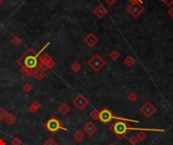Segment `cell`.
Returning a JSON list of instances; mask_svg holds the SVG:
<instances>
[{"label":"cell","instance_id":"1","mask_svg":"<svg viewBox=\"0 0 173 145\" xmlns=\"http://www.w3.org/2000/svg\"><path fill=\"white\" fill-rule=\"evenodd\" d=\"M49 45H50V42L46 43V45L39 53H37L34 48H28V50L17 60V63L19 65V66H24V68L28 69L31 72L36 71L40 66V56H41V54Z\"/></svg>","mask_w":173,"mask_h":145},{"label":"cell","instance_id":"2","mask_svg":"<svg viewBox=\"0 0 173 145\" xmlns=\"http://www.w3.org/2000/svg\"><path fill=\"white\" fill-rule=\"evenodd\" d=\"M45 128L50 133H52V134H57L59 132V130L67 131V128L63 126L61 121L57 117H55V116H51V118L48 119L47 122L45 124Z\"/></svg>","mask_w":173,"mask_h":145},{"label":"cell","instance_id":"3","mask_svg":"<svg viewBox=\"0 0 173 145\" xmlns=\"http://www.w3.org/2000/svg\"><path fill=\"white\" fill-rule=\"evenodd\" d=\"M132 129L133 128H131V127L126 122H123V121H117V122H114L111 126V131L114 132L120 139L125 137V136L128 134V132Z\"/></svg>","mask_w":173,"mask_h":145},{"label":"cell","instance_id":"4","mask_svg":"<svg viewBox=\"0 0 173 145\" xmlns=\"http://www.w3.org/2000/svg\"><path fill=\"white\" fill-rule=\"evenodd\" d=\"M87 65L93 69L95 72H99L105 66V60L102 59L99 54H95L93 57L87 62Z\"/></svg>","mask_w":173,"mask_h":145},{"label":"cell","instance_id":"5","mask_svg":"<svg viewBox=\"0 0 173 145\" xmlns=\"http://www.w3.org/2000/svg\"><path fill=\"white\" fill-rule=\"evenodd\" d=\"M127 11L131 14L133 17L138 18L141 14L144 12V6L142 1H138V2H133L127 7Z\"/></svg>","mask_w":173,"mask_h":145},{"label":"cell","instance_id":"6","mask_svg":"<svg viewBox=\"0 0 173 145\" xmlns=\"http://www.w3.org/2000/svg\"><path fill=\"white\" fill-rule=\"evenodd\" d=\"M72 104L74 105V107L78 110H84L86 107L88 106L89 104V100L85 96H83L81 94L76 95L74 97V99L72 100Z\"/></svg>","mask_w":173,"mask_h":145},{"label":"cell","instance_id":"7","mask_svg":"<svg viewBox=\"0 0 173 145\" xmlns=\"http://www.w3.org/2000/svg\"><path fill=\"white\" fill-rule=\"evenodd\" d=\"M140 112L142 113L144 117L146 118H150L154 115V113L156 112V107L153 105L152 103L150 102H146L144 105L140 108Z\"/></svg>","mask_w":173,"mask_h":145},{"label":"cell","instance_id":"8","mask_svg":"<svg viewBox=\"0 0 173 145\" xmlns=\"http://www.w3.org/2000/svg\"><path fill=\"white\" fill-rule=\"evenodd\" d=\"M114 114L108 108H103L101 111H99V118L98 120L103 124H107L114 119Z\"/></svg>","mask_w":173,"mask_h":145},{"label":"cell","instance_id":"9","mask_svg":"<svg viewBox=\"0 0 173 145\" xmlns=\"http://www.w3.org/2000/svg\"><path fill=\"white\" fill-rule=\"evenodd\" d=\"M83 132L85 133V135H88V136H92L93 134H95V133L97 132V127L94 125L92 122H87V123H85V125L83 126Z\"/></svg>","mask_w":173,"mask_h":145},{"label":"cell","instance_id":"10","mask_svg":"<svg viewBox=\"0 0 173 145\" xmlns=\"http://www.w3.org/2000/svg\"><path fill=\"white\" fill-rule=\"evenodd\" d=\"M84 42L89 46V48H93V46L96 45L97 42H98V37L95 35L94 33L90 32L84 37Z\"/></svg>","mask_w":173,"mask_h":145},{"label":"cell","instance_id":"11","mask_svg":"<svg viewBox=\"0 0 173 145\" xmlns=\"http://www.w3.org/2000/svg\"><path fill=\"white\" fill-rule=\"evenodd\" d=\"M93 13L97 17H98V18H102L103 16L106 15V13H107V10H106V8L103 6L102 4H98L93 9Z\"/></svg>","mask_w":173,"mask_h":145},{"label":"cell","instance_id":"12","mask_svg":"<svg viewBox=\"0 0 173 145\" xmlns=\"http://www.w3.org/2000/svg\"><path fill=\"white\" fill-rule=\"evenodd\" d=\"M57 110H58V112H59V113H60V114H61V115L65 116V115H67L69 112H70L71 108H70V106H69L67 103L63 102V103H61V104H60L59 106H58Z\"/></svg>","mask_w":173,"mask_h":145},{"label":"cell","instance_id":"13","mask_svg":"<svg viewBox=\"0 0 173 145\" xmlns=\"http://www.w3.org/2000/svg\"><path fill=\"white\" fill-rule=\"evenodd\" d=\"M4 122L6 123L7 125H13V124H15L17 122V117L13 114V113L7 112V114L4 118Z\"/></svg>","mask_w":173,"mask_h":145},{"label":"cell","instance_id":"14","mask_svg":"<svg viewBox=\"0 0 173 145\" xmlns=\"http://www.w3.org/2000/svg\"><path fill=\"white\" fill-rule=\"evenodd\" d=\"M33 76L36 80L37 81H43L46 78V72L44 71V69L37 68L36 71L33 72Z\"/></svg>","mask_w":173,"mask_h":145},{"label":"cell","instance_id":"15","mask_svg":"<svg viewBox=\"0 0 173 145\" xmlns=\"http://www.w3.org/2000/svg\"><path fill=\"white\" fill-rule=\"evenodd\" d=\"M85 137V133L83 132V130H76L73 134V138L76 142H81Z\"/></svg>","mask_w":173,"mask_h":145},{"label":"cell","instance_id":"16","mask_svg":"<svg viewBox=\"0 0 173 145\" xmlns=\"http://www.w3.org/2000/svg\"><path fill=\"white\" fill-rule=\"evenodd\" d=\"M135 63H136V60H135L134 57L131 56V54L128 57H126L125 59H123V65H125L126 66H128V68H132V66H134Z\"/></svg>","mask_w":173,"mask_h":145},{"label":"cell","instance_id":"17","mask_svg":"<svg viewBox=\"0 0 173 145\" xmlns=\"http://www.w3.org/2000/svg\"><path fill=\"white\" fill-rule=\"evenodd\" d=\"M40 108H41V103L36 100V101H34L30 106H28V112L36 113L37 111H39Z\"/></svg>","mask_w":173,"mask_h":145},{"label":"cell","instance_id":"18","mask_svg":"<svg viewBox=\"0 0 173 145\" xmlns=\"http://www.w3.org/2000/svg\"><path fill=\"white\" fill-rule=\"evenodd\" d=\"M70 69L73 72H78L82 69V66H81V63H78V62H74L70 66Z\"/></svg>","mask_w":173,"mask_h":145},{"label":"cell","instance_id":"19","mask_svg":"<svg viewBox=\"0 0 173 145\" xmlns=\"http://www.w3.org/2000/svg\"><path fill=\"white\" fill-rule=\"evenodd\" d=\"M89 116L93 119V120H98V118H99V110H97V109H92L90 113H89Z\"/></svg>","mask_w":173,"mask_h":145},{"label":"cell","instance_id":"20","mask_svg":"<svg viewBox=\"0 0 173 145\" xmlns=\"http://www.w3.org/2000/svg\"><path fill=\"white\" fill-rule=\"evenodd\" d=\"M52 57L50 56L49 54H44L43 56L40 57V62L41 63H48L50 60H52Z\"/></svg>","mask_w":173,"mask_h":145},{"label":"cell","instance_id":"21","mask_svg":"<svg viewBox=\"0 0 173 145\" xmlns=\"http://www.w3.org/2000/svg\"><path fill=\"white\" fill-rule=\"evenodd\" d=\"M120 54L117 50H112L111 53H109V57H111L112 60H117L120 59Z\"/></svg>","mask_w":173,"mask_h":145},{"label":"cell","instance_id":"22","mask_svg":"<svg viewBox=\"0 0 173 145\" xmlns=\"http://www.w3.org/2000/svg\"><path fill=\"white\" fill-rule=\"evenodd\" d=\"M21 89H22V91L25 93V94H30V93L33 91V86H31L30 84H28V83H25V84L22 85Z\"/></svg>","mask_w":173,"mask_h":145},{"label":"cell","instance_id":"23","mask_svg":"<svg viewBox=\"0 0 173 145\" xmlns=\"http://www.w3.org/2000/svg\"><path fill=\"white\" fill-rule=\"evenodd\" d=\"M138 99H139V97H138V95L135 92H131L128 95V100L131 101V102H137Z\"/></svg>","mask_w":173,"mask_h":145},{"label":"cell","instance_id":"24","mask_svg":"<svg viewBox=\"0 0 173 145\" xmlns=\"http://www.w3.org/2000/svg\"><path fill=\"white\" fill-rule=\"evenodd\" d=\"M10 43L11 45H19L21 43V39L19 36H13V37H11V39H10Z\"/></svg>","mask_w":173,"mask_h":145},{"label":"cell","instance_id":"25","mask_svg":"<svg viewBox=\"0 0 173 145\" xmlns=\"http://www.w3.org/2000/svg\"><path fill=\"white\" fill-rule=\"evenodd\" d=\"M21 72L24 77H30L33 76V72L30 71L28 69L24 68V66H21Z\"/></svg>","mask_w":173,"mask_h":145},{"label":"cell","instance_id":"26","mask_svg":"<svg viewBox=\"0 0 173 145\" xmlns=\"http://www.w3.org/2000/svg\"><path fill=\"white\" fill-rule=\"evenodd\" d=\"M136 137L138 138V140H139V141H144L147 137V134H146L145 131H139L137 133Z\"/></svg>","mask_w":173,"mask_h":145},{"label":"cell","instance_id":"27","mask_svg":"<svg viewBox=\"0 0 173 145\" xmlns=\"http://www.w3.org/2000/svg\"><path fill=\"white\" fill-rule=\"evenodd\" d=\"M43 145H58V142L55 140L53 137H50L44 142V144Z\"/></svg>","mask_w":173,"mask_h":145},{"label":"cell","instance_id":"28","mask_svg":"<svg viewBox=\"0 0 173 145\" xmlns=\"http://www.w3.org/2000/svg\"><path fill=\"white\" fill-rule=\"evenodd\" d=\"M11 145H22V140L19 137H14L11 139Z\"/></svg>","mask_w":173,"mask_h":145},{"label":"cell","instance_id":"29","mask_svg":"<svg viewBox=\"0 0 173 145\" xmlns=\"http://www.w3.org/2000/svg\"><path fill=\"white\" fill-rule=\"evenodd\" d=\"M7 112L6 110L3 109V108H0V121H4V118L6 116Z\"/></svg>","mask_w":173,"mask_h":145},{"label":"cell","instance_id":"30","mask_svg":"<svg viewBox=\"0 0 173 145\" xmlns=\"http://www.w3.org/2000/svg\"><path fill=\"white\" fill-rule=\"evenodd\" d=\"M129 142H130V143H131L132 145H137V143L139 142V140H138V138L136 137V135H135V136H132V137H130Z\"/></svg>","mask_w":173,"mask_h":145},{"label":"cell","instance_id":"31","mask_svg":"<svg viewBox=\"0 0 173 145\" xmlns=\"http://www.w3.org/2000/svg\"><path fill=\"white\" fill-rule=\"evenodd\" d=\"M161 1H162L163 3H165L167 6H171L173 4V0H161Z\"/></svg>","mask_w":173,"mask_h":145},{"label":"cell","instance_id":"32","mask_svg":"<svg viewBox=\"0 0 173 145\" xmlns=\"http://www.w3.org/2000/svg\"><path fill=\"white\" fill-rule=\"evenodd\" d=\"M48 68H49V69H53L54 66H55V62H54V60H50L48 63Z\"/></svg>","mask_w":173,"mask_h":145},{"label":"cell","instance_id":"33","mask_svg":"<svg viewBox=\"0 0 173 145\" xmlns=\"http://www.w3.org/2000/svg\"><path fill=\"white\" fill-rule=\"evenodd\" d=\"M106 4H108L109 6H111V5H114L115 2H117V0H105Z\"/></svg>","mask_w":173,"mask_h":145},{"label":"cell","instance_id":"34","mask_svg":"<svg viewBox=\"0 0 173 145\" xmlns=\"http://www.w3.org/2000/svg\"><path fill=\"white\" fill-rule=\"evenodd\" d=\"M167 14H168V15L173 19V7H170V9L168 10V12H167Z\"/></svg>","mask_w":173,"mask_h":145},{"label":"cell","instance_id":"35","mask_svg":"<svg viewBox=\"0 0 173 145\" xmlns=\"http://www.w3.org/2000/svg\"><path fill=\"white\" fill-rule=\"evenodd\" d=\"M0 145H6V143H5V141L3 139H0Z\"/></svg>","mask_w":173,"mask_h":145},{"label":"cell","instance_id":"36","mask_svg":"<svg viewBox=\"0 0 173 145\" xmlns=\"http://www.w3.org/2000/svg\"><path fill=\"white\" fill-rule=\"evenodd\" d=\"M131 3H133V2H138V1H141V0H129Z\"/></svg>","mask_w":173,"mask_h":145},{"label":"cell","instance_id":"37","mask_svg":"<svg viewBox=\"0 0 173 145\" xmlns=\"http://www.w3.org/2000/svg\"><path fill=\"white\" fill-rule=\"evenodd\" d=\"M2 4H3V0H0V6H1Z\"/></svg>","mask_w":173,"mask_h":145},{"label":"cell","instance_id":"38","mask_svg":"<svg viewBox=\"0 0 173 145\" xmlns=\"http://www.w3.org/2000/svg\"><path fill=\"white\" fill-rule=\"evenodd\" d=\"M108 145H115V144H114V143H109Z\"/></svg>","mask_w":173,"mask_h":145}]
</instances>
